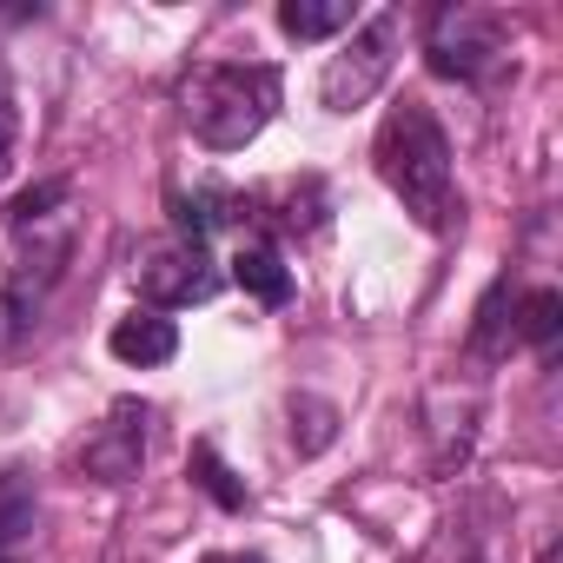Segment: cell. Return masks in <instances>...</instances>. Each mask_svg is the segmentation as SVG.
<instances>
[{"mask_svg":"<svg viewBox=\"0 0 563 563\" xmlns=\"http://www.w3.org/2000/svg\"><path fill=\"white\" fill-rule=\"evenodd\" d=\"M510 345H517V286H510V272H497L471 319V358L497 365V358H510Z\"/></svg>","mask_w":563,"mask_h":563,"instance_id":"8","label":"cell"},{"mask_svg":"<svg viewBox=\"0 0 563 563\" xmlns=\"http://www.w3.org/2000/svg\"><path fill=\"white\" fill-rule=\"evenodd\" d=\"M378 179L405 199V212L424 225V232H451L464 219L457 206V173H451V140L438 126V113L424 100H398L378 126Z\"/></svg>","mask_w":563,"mask_h":563,"instance_id":"1","label":"cell"},{"mask_svg":"<svg viewBox=\"0 0 563 563\" xmlns=\"http://www.w3.org/2000/svg\"><path fill=\"white\" fill-rule=\"evenodd\" d=\"M133 286H140V299H146L153 312H179V306L219 299L225 278H219V265H212V252H206L199 239L159 232V239H146L140 258H133Z\"/></svg>","mask_w":563,"mask_h":563,"instance_id":"5","label":"cell"},{"mask_svg":"<svg viewBox=\"0 0 563 563\" xmlns=\"http://www.w3.org/2000/svg\"><path fill=\"white\" fill-rule=\"evenodd\" d=\"M352 21H358L352 0H286V8H278V27H286L292 41H332Z\"/></svg>","mask_w":563,"mask_h":563,"instance_id":"11","label":"cell"},{"mask_svg":"<svg viewBox=\"0 0 563 563\" xmlns=\"http://www.w3.org/2000/svg\"><path fill=\"white\" fill-rule=\"evenodd\" d=\"M398 47H405V14L398 8H385V14H372L332 60H325V74H319V100L332 107V113H352V107H365L385 80H391V67H398Z\"/></svg>","mask_w":563,"mask_h":563,"instance_id":"4","label":"cell"},{"mask_svg":"<svg viewBox=\"0 0 563 563\" xmlns=\"http://www.w3.org/2000/svg\"><path fill=\"white\" fill-rule=\"evenodd\" d=\"M0 563H21V556H0Z\"/></svg>","mask_w":563,"mask_h":563,"instance_id":"17","label":"cell"},{"mask_svg":"<svg viewBox=\"0 0 563 563\" xmlns=\"http://www.w3.org/2000/svg\"><path fill=\"white\" fill-rule=\"evenodd\" d=\"M504 54H510V27L490 8H464L457 0V8H438L431 27H424V67L438 80L477 87V80H490L504 67Z\"/></svg>","mask_w":563,"mask_h":563,"instance_id":"3","label":"cell"},{"mask_svg":"<svg viewBox=\"0 0 563 563\" xmlns=\"http://www.w3.org/2000/svg\"><path fill=\"white\" fill-rule=\"evenodd\" d=\"M74 199V179H41V186H27L14 206H8V225L14 232H27V225H47V219H60V206Z\"/></svg>","mask_w":563,"mask_h":563,"instance_id":"13","label":"cell"},{"mask_svg":"<svg viewBox=\"0 0 563 563\" xmlns=\"http://www.w3.org/2000/svg\"><path fill=\"white\" fill-rule=\"evenodd\" d=\"M107 352H113L120 365H133V372H153V365H166V358L179 352V325H173L166 312H133V319H120V325L107 332Z\"/></svg>","mask_w":563,"mask_h":563,"instance_id":"9","label":"cell"},{"mask_svg":"<svg viewBox=\"0 0 563 563\" xmlns=\"http://www.w3.org/2000/svg\"><path fill=\"white\" fill-rule=\"evenodd\" d=\"M278 100H286V74L265 67V60H199L179 80V120L206 153H245Z\"/></svg>","mask_w":563,"mask_h":563,"instance_id":"2","label":"cell"},{"mask_svg":"<svg viewBox=\"0 0 563 563\" xmlns=\"http://www.w3.org/2000/svg\"><path fill=\"white\" fill-rule=\"evenodd\" d=\"M192 477H199L225 510H245V484H232V471L219 464V451H212V444H192Z\"/></svg>","mask_w":563,"mask_h":563,"instance_id":"14","label":"cell"},{"mask_svg":"<svg viewBox=\"0 0 563 563\" xmlns=\"http://www.w3.org/2000/svg\"><path fill=\"white\" fill-rule=\"evenodd\" d=\"M232 286L245 299H258V306H286L292 299V265H286V252H278L272 232L239 239V252H232Z\"/></svg>","mask_w":563,"mask_h":563,"instance_id":"7","label":"cell"},{"mask_svg":"<svg viewBox=\"0 0 563 563\" xmlns=\"http://www.w3.org/2000/svg\"><path fill=\"white\" fill-rule=\"evenodd\" d=\"M41 530V490L21 464L0 471V556H21Z\"/></svg>","mask_w":563,"mask_h":563,"instance_id":"10","label":"cell"},{"mask_svg":"<svg viewBox=\"0 0 563 563\" xmlns=\"http://www.w3.org/2000/svg\"><path fill=\"white\" fill-rule=\"evenodd\" d=\"M14 133H21V120H14V93H8V80H0V179L14 173Z\"/></svg>","mask_w":563,"mask_h":563,"instance_id":"15","label":"cell"},{"mask_svg":"<svg viewBox=\"0 0 563 563\" xmlns=\"http://www.w3.org/2000/svg\"><path fill=\"white\" fill-rule=\"evenodd\" d=\"M206 563H265L258 550H219V556H206Z\"/></svg>","mask_w":563,"mask_h":563,"instance_id":"16","label":"cell"},{"mask_svg":"<svg viewBox=\"0 0 563 563\" xmlns=\"http://www.w3.org/2000/svg\"><path fill=\"white\" fill-rule=\"evenodd\" d=\"M146 424H153V411L140 398H113L107 418L93 424V438L80 444V471L93 484H133L146 464Z\"/></svg>","mask_w":563,"mask_h":563,"instance_id":"6","label":"cell"},{"mask_svg":"<svg viewBox=\"0 0 563 563\" xmlns=\"http://www.w3.org/2000/svg\"><path fill=\"white\" fill-rule=\"evenodd\" d=\"M556 332H563V299H556V286H530V292H517V345L550 352Z\"/></svg>","mask_w":563,"mask_h":563,"instance_id":"12","label":"cell"}]
</instances>
